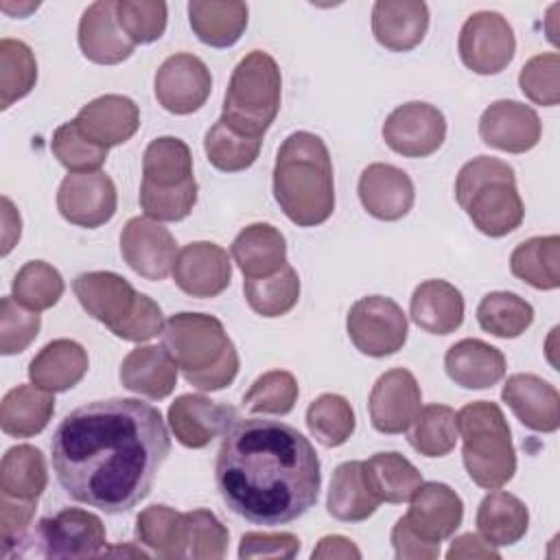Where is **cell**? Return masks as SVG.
<instances>
[{"instance_id": "obj_1", "label": "cell", "mask_w": 560, "mask_h": 560, "mask_svg": "<svg viewBox=\"0 0 560 560\" xmlns=\"http://www.w3.org/2000/svg\"><path fill=\"white\" fill-rule=\"evenodd\" d=\"M168 453L160 409L138 398L81 405L50 440L52 472L63 492L105 514H125L147 499Z\"/></svg>"}, {"instance_id": "obj_2", "label": "cell", "mask_w": 560, "mask_h": 560, "mask_svg": "<svg viewBox=\"0 0 560 560\" xmlns=\"http://www.w3.org/2000/svg\"><path fill=\"white\" fill-rule=\"evenodd\" d=\"M214 483L223 503L254 525H287L304 516L322 486L319 457L295 427L236 420L221 440Z\"/></svg>"}, {"instance_id": "obj_3", "label": "cell", "mask_w": 560, "mask_h": 560, "mask_svg": "<svg viewBox=\"0 0 560 560\" xmlns=\"http://www.w3.org/2000/svg\"><path fill=\"white\" fill-rule=\"evenodd\" d=\"M273 197L289 221L313 228L335 210L332 162L324 140L311 131L284 138L273 164Z\"/></svg>"}, {"instance_id": "obj_4", "label": "cell", "mask_w": 560, "mask_h": 560, "mask_svg": "<svg viewBox=\"0 0 560 560\" xmlns=\"http://www.w3.org/2000/svg\"><path fill=\"white\" fill-rule=\"evenodd\" d=\"M162 346L186 383L201 392H219L232 385L238 374V352L223 324L212 315H171L162 328Z\"/></svg>"}, {"instance_id": "obj_5", "label": "cell", "mask_w": 560, "mask_h": 560, "mask_svg": "<svg viewBox=\"0 0 560 560\" xmlns=\"http://www.w3.org/2000/svg\"><path fill=\"white\" fill-rule=\"evenodd\" d=\"M455 199L472 225L492 238L514 232L525 217L514 168L490 155L472 158L459 168Z\"/></svg>"}, {"instance_id": "obj_6", "label": "cell", "mask_w": 560, "mask_h": 560, "mask_svg": "<svg viewBox=\"0 0 560 560\" xmlns=\"http://www.w3.org/2000/svg\"><path fill=\"white\" fill-rule=\"evenodd\" d=\"M197 203L192 155L184 140L162 136L142 155L140 208L155 221H182Z\"/></svg>"}, {"instance_id": "obj_7", "label": "cell", "mask_w": 560, "mask_h": 560, "mask_svg": "<svg viewBox=\"0 0 560 560\" xmlns=\"http://www.w3.org/2000/svg\"><path fill=\"white\" fill-rule=\"evenodd\" d=\"M462 459L468 477L486 490L505 486L516 472V451L508 420L497 402L475 400L457 411Z\"/></svg>"}, {"instance_id": "obj_8", "label": "cell", "mask_w": 560, "mask_h": 560, "mask_svg": "<svg viewBox=\"0 0 560 560\" xmlns=\"http://www.w3.org/2000/svg\"><path fill=\"white\" fill-rule=\"evenodd\" d=\"M282 77L276 59L265 50L247 52L232 70L221 120L249 138H262L280 109Z\"/></svg>"}, {"instance_id": "obj_9", "label": "cell", "mask_w": 560, "mask_h": 560, "mask_svg": "<svg viewBox=\"0 0 560 560\" xmlns=\"http://www.w3.org/2000/svg\"><path fill=\"white\" fill-rule=\"evenodd\" d=\"M28 553L44 558H92L105 549L103 521L81 508H63L55 516L42 518L33 534L24 536Z\"/></svg>"}, {"instance_id": "obj_10", "label": "cell", "mask_w": 560, "mask_h": 560, "mask_svg": "<svg viewBox=\"0 0 560 560\" xmlns=\"http://www.w3.org/2000/svg\"><path fill=\"white\" fill-rule=\"evenodd\" d=\"M346 330L361 354L381 359L405 346L407 315L392 298L368 295L350 306Z\"/></svg>"}, {"instance_id": "obj_11", "label": "cell", "mask_w": 560, "mask_h": 560, "mask_svg": "<svg viewBox=\"0 0 560 560\" xmlns=\"http://www.w3.org/2000/svg\"><path fill=\"white\" fill-rule=\"evenodd\" d=\"M462 63L477 74H499L516 52V37L510 22L497 11L472 13L457 39Z\"/></svg>"}, {"instance_id": "obj_12", "label": "cell", "mask_w": 560, "mask_h": 560, "mask_svg": "<svg viewBox=\"0 0 560 560\" xmlns=\"http://www.w3.org/2000/svg\"><path fill=\"white\" fill-rule=\"evenodd\" d=\"M444 138V114L424 101L398 105L383 122L385 144L402 158H427L442 147Z\"/></svg>"}, {"instance_id": "obj_13", "label": "cell", "mask_w": 560, "mask_h": 560, "mask_svg": "<svg viewBox=\"0 0 560 560\" xmlns=\"http://www.w3.org/2000/svg\"><path fill=\"white\" fill-rule=\"evenodd\" d=\"M118 195L109 175L103 171L68 173L57 190L59 214L79 228H101L116 212Z\"/></svg>"}, {"instance_id": "obj_14", "label": "cell", "mask_w": 560, "mask_h": 560, "mask_svg": "<svg viewBox=\"0 0 560 560\" xmlns=\"http://www.w3.org/2000/svg\"><path fill=\"white\" fill-rule=\"evenodd\" d=\"M158 103L177 116L197 112L212 92L208 66L190 52H175L162 61L153 81Z\"/></svg>"}, {"instance_id": "obj_15", "label": "cell", "mask_w": 560, "mask_h": 560, "mask_svg": "<svg viewBox=\"0 0 560 560\" xmlns=\"http://www.w3.org/2000/svg\"><path fill=\"white\" fill-rule=\"evenodd\" d=\"M122 260L144 280H164L173 271L177 243L173 234L151 217H133L120 232Z\"/></svg>"}, {"instance_id": "obj_16", "label": "cell", "mask_w": 560, "mask_h": 560, "mask_svg": "<svg viewBox=\"0 0 560 560\" xmlns=\"http://www.w3.org/2000/svg\"><path fill=\"white\" fill-rule=\"evenodd\" d=\"M422 392L416 376L405 368L387 370L376 378L368 398L372 427L385 435L405 433L422 407Z\"/></svg>"}, {"instance_id": "obj_17", "label": "cell", "mask_w": 560, "mask_h": 560, "mask_svg": "<svg viewBox=\"0 0 560 560\" xmlns=\"http://www.w3.org/2000/svg\"><path fill=\"white\" fill-rule=\"evenodd\" d=\"M173 280L190 298H217L232 280L230 256L221 245L210 241L188 243L177 252Z\"/></svg>"}, {"instance_id": "obj_18", "label": "cell", "mask_w": 560, "mask_h": 560, "mask_svg": "<svg viewBox=\"0 0 560 560\" xmlns=\"http://www.w3.org/2000/svg\"><path fill=\"white\" fill-rule=\"evenodd\" d=\"M402 518L420 540L440 547V542L451 538L462 525L464 503L451 486L440 481H422L411 497L409 512Z\"/></svg>"}, {"instance_id": "obj_19", "label": "cell", "mask_w": 560, "mask_h": 560, "mask_svg": "<svg viewBox=\"0 0 560 560\" xmlns=\"http://www.w3.org/2000/svg\"><path fill=\"white\" fill-rule=\"evenodd\" d=\"M238 420L234 407L201 394H182L168 407V424L175 440L186 448H203Z\"/></svg>"}, {"instance_id": "obj_20", "label": "cell", "mask_w": 560, "mask_h": 560, "mask_svg": "<svg viewBox=\"0 0 560 560\" xmlns=\"http://www.w3.org/2000/svg\"><path fill=\"white\" fill-rule=\"evenodd\" d=\"M72 291L83 311L116 332L133 313L138 291L114 271H88L74 278Z\"/></svg>"}, {"instance_id": "obj_21", "label": "cell", "mask_w": 560, "mask_h": 560, "mask_svg": "<svg viewBox=\"0 0 560 560\" xmlns=\"http://www.w3.org/2000/svg\"><path fill=\"white\" fill-rule=\"evenodd\" d=\"M542 122L538 114L521 101H494L479 118V138L483 144L505 151L525 153L540 140Z\"/></svg>"}, {"instance_id": "obj_22", "label": "cell", "mask_w": 560, "mask_h": 560, "mask_svg": "<svg viewBox=\"0 0 560 560\" xmlns=\"http://www.w3.org/2000/svg\"><path fill=\"white\" fill-rule=\"evenodd\" d=\"M357 190L365 212L381 221L402 219L416 199L411 177L402 168L385 162L368 164L361 171Z\"/></svg>"}, {"instance_id": "obj_23", "label": "cell", "mask_w": 560, "mask_h": 560, "mask_svg": "<svg viewBox=\"0 0 560 560\" xmlns=\"http://www.w3.org/2000/svg\"><path fill=\"white\" fill-rule=\"evenodd\" d=\"M501 400L512 409L521 424L536 433H553L560 427V394L536 374L508 376Z\"/></svg>"}, {"instance_id": "obj_24", "label": "cell", "mask_w": 560, "mask_h": 560, "mask_svg": "<svg viewBox=\"0 0 560 560\" xmlns=\"http://www.w3.org/2000/svg\"><path fill=\"white\" fill-rule=\"evenodd\" d=\"M79 48L85 59L101 66H116L131 57L136 44L125 35L116 18V2H92L79 20Z\"/></svg>"}, {"instance_id": "obj_25", "label": "cell", "mask_w": 560, "mask_h": 560, "mask_svg": "<svg viewBox=\"0 0 560 560\" xmlns=\"http://www.w3.org/2000/svg\"><path fill=\"white\" fill-rule=\"evenodd\" d=\"M74 122L88 140L109 149L127 142L138 131L140 109L129 96L105 94L83 105Z\"/></svg>"}, {"instance_id": "obj_26", "label": "cell", "mask_w": 560, "mask_h": 560, "mask_svg": "<svg viewBox=\"0 0 560 560\" xmlns=\"http://www.w3.org/2000/svg\"><path fill=\"white\" fill-rule=\"evenodd\" d=\"M429 28V7L420 0H378L372 7V33L394 52L416 48Z\"/></svg>"}, {"instance_id": "obj_27", "label": "cell", "mask_w": 560, "mask_h": 560, "mask_svg": "<svg viewBox=\"0 0 560 560\" xmlns=\"http://www.w3.org/2000/svg\"><path fill=\"white\" fill-rule=\"evenodd\" d=\"M505 357L481 339H462L444 354L448 378L464 389H488L505 376Z\"/></svg>"}, {"instance_id": "obj_28", "label": "cell", "mask_w": 560, "mask_h": 560, "mask_svg": "<svg viewBox=\"0 0 560 560\" xmlns=\"http://www.w3.org/2000/svg\"><path fill=\"white\" fill-rule=\"evenodd\" d=\"M177 370L164 346H138L122 359L118 376L125 389L162 400L175 389Z\"/></svg>"}, {"instance_id": "obj_29", "label": "cell", "mask_w": 560, "mask_h": 560, "mask_svg": "<svg viewBox=\"0 0 560 560\" xmlns=\"http://www.w3.org/2000/svg\"><path fill=\"white\" fill-rule=\"evenodd\" d=\"M409 315L424 332L451 335L464 322V298L446 280H424L413 289Z\"/></svg>"}, {"instance_id": "obj_30", "label": "cell", "mask_w": 560, "mask_h": 560, "mask_svg": "<svg viewBox=\"0 0 560 560\" xmlns=\"http://www.w3.org/2000/svg\"><path fill=\"white\" fill-rule=\"evenodd\" d=\"M88 372V352L72 339L46 343L28 363V378L46 392H68Z\"/></svg>"}, {"instance_id": "obj_31", "label": "cell", "mask_w": 560, "mask_h": 560, "mask_svg": "<svg viewBox=\"0 0 560 560\" xmlns=\"http://www.w3.org/2000/svg\"><path fill=\"white\" fill-rule=\"evenodd\" d=\"M232 258L245 278H265L287 265V241L271 223H252L232 241Z\"/></svg>"}, {"instance_id": "obj_32", "label": "cell", "mask_w": 560, "mask_h": 560, "mask_svg": "<svg viewBox=\"0 0 560 560\" xmlns=\"http://www.w3.org/2000/svg\"><path fill=\"white\" fill-rule=\"evenodd\" d=\"M378 503L381 499L365 477L363 462L352 459L335 468L326 499V510L332 518L341 523H361L376 512Z\"/></svg>"}, {"instance_id": "obj_33", "label": "cell", "mask_w": 560, "mask_h": 560, "mask_svg": "<svg viewBox=\"0 0 560 560\" xmlns=\"http://www.w3.org/2000/svg\"><path fill=\"white\" fill-rule=\"evenodd\" d=\"M188 22L199 42L212 48L234 46L247 28V4L238 0H192Z\"/></svg>"}, {"instance_id": "obj_34", "label": "cell", "mask_w": 560, "mask_h": 560, "mask_svg": "<svg viewBox=\"0 0 560 560\" xmlns=\"http://www.w3.org/2000/svg\"><path fill=\"white\" fill-rule=\"evenodd\" d=\"M475 523L488 545L510 547L527 534L529 512L518 497L494 488L481 499Z\"/></svg>"}, {"instance_id": "obj_35", "label": "cell", "mask_w": 560, "mask_h": 560, "mask_svg": "<svg viewBox=\"0 0 560 560\" xmlns=\"http://www.w3.org/2000/svg\"><path fill=\"white\" fill-rule=\"evenodd\" d=\"M52 413V392L37 385H18L0 402V427L11 438H33L46 429Z\"/></svg>"}, {"instance_id": "obj_36", "label": "cell", "mask_w": 560, "mask_h": 560, "mask_svg": "<svg viewBox=\"0 0 560 560\" xmlns=\"http://www.w3.org/2000/svg\"><path fill=\"white\" fill-rule=\"evenodd\" d=\"M560 236H532L514 247L510 256V271L534 289H558L560 276Z\"/></svg>"}, {"instance_id": "obj_37", "label": "cell", "mask_w": 560, "mask_h": 560, "mask_svg": "<svg viewBox=\"0 0 560 560\" xmlns=\"http://www.w3.org/2000/svg\"><path fill=\"white\" fill-rule=\"evenodd\" d=\"M48 486L46 459L31 444L11 446L0 464V490L13 499L39 501Z\"/></svg>"}, {"instance_id": "obj_38", "label": "cell", "mask_w": 560, "mask_h": 560, "mask_svg": "<svg viewBox=\"0 0 560 560\" xmlns=\"http://www.w3.org/2000/svg\"><path fill=\"white\" fill-rule=\"evenodd\" d=\"M363 470L374 494L385 503L411 501L422 486L420 470L396 451L372 455L363 462Z\"/></svg>"}, {"instance_id": "obj_39", "label": "cell", "mask_w": 560, "mask_h": 560, "mask_svg": "<svg viewBox=\"0 0 560 560\" xmlns=\"http://www.w3.org/2000/svg\"><path fill=\"white\" fill-rule=\"evenodd\" d=\"M184 512L164 503L149 505L136 516V540L160 558H186L184 553Z\"/></svg>"}, {"instance_id": "obj_40", "label": "cell", "mask_w": 560, "mask_h": 560, "mask_svg": "<svg viewBox=\"0 0 560 560\" xmlns=\"http://www.w3.org/2000/svg\"><path fill=\"white\" fill-rule=\"evenodd\" d=\"M411 448L424 457H444L457 442V413L446 405H424L407 429Z\"/></svg>"}, {"instance_id": "obj_41", "label": "cell", "mask_w": 560, "mask_h": 560, "mask_svg": "<svg viewBox=\"0 0 560 560\" xmlns=\"http://www.w3.org/2000/svg\"><path fill=\"white\" fill-rule=\"evenodd\" d=\"M243 293L249 308L262 317L287 315L300 300V278L291 265H284L265 278H245Z\"/></svg>"}, {"instance_id": "obj_42", "label": "cell", "mask_w": 560, "mask_h": 560, "mask_svg": "<svg viewBox=\"0 0 560 560\" xmlns=\"http://www.w3.org/2000/svg\"><path fill=\"white\" fill-rule=\"evenodd\" d=\"M477 322L481 330L501 337L514 339L521 337L534 322V308L527 300L510 291L486 293L477 306Z\"/></svg>"}, {"instance_id": "obj_43", "label": "cell", "mask_w": 560, "mask_h": 560, "mask_svg": "<svg viewBox=\"0 0 560 560\" xmlns=\"http://www.w3.org/2000/svg\"><path fill=\"white\" fill-rule=\"evenodd\" d=\"M262 147V138H249L230 129L221 118L206 131L203 151L208 162L223 173L249 168Z\"/></svg>"}, {"instance_id": "obj_44", "label": "cell", "mask_w": 560, "mask_h": 560, "mask_svg": "<svg viewBox=\"0 0 560 560\" xmlns=\"http://www.w3.org/2000/svg\"><path fill=\"white\" fill-rule=\"evenodd\" d=\"M37 81V61L33 50L11 37L0 39V109H9L24 98Z\"/></svg>"}, {"instance_id": "obj_45", "label": "cell", "mask_w": 560, "mask_h": 560, "mask_svg": "<svg viewBox=\"0 0 560 560\" xmlns=\"http://www.w3.org/2000/svg\"><path fill=\"white\" fill-rule=\"evenodd\" d=\"M306 427L322 446L335 448L350 440L357 420L350 402L343 396L322 394L306 409Z\"/></svg>"}, {"instance_id": "obj_46", "label": "cell", "mask_w": 560, "mask_h": 560, "mask_svg": "<svg viewBox=\"0 0 560 560\" xmlns=\"http://www.w3.org/2000/svg\"><path fill=\"white\" fill-rule=\"evenodd\" d=\"M63 289L61 273L44 260H28L11 282L13 300L35 313L55 306L63 295Z\"/></svg>"}, {"instance_id": "obj_47", "label": "cell", "mask_w": 560, "mask_h": 560, "mask_svg": "<svg viewBox=\"0 0 560 560\" xmlns=\"http://www.w3.org/2000/svg\"><path fill=\"white\" fill-rule=\"evenodd\" d=\"M184 553L192 560H221L228 553V527L210 510L184 512Z\"/></svg>"}, {"instance_id": "obj_48", "label": "cell", "mask_w": 560, "mask_h": 560, "mask_svg": "<svg viewBox=\"0 0 560 560\" xmlns=\"http://www.w3.org/2000/svg\"><path fill=\"white\" fill-rule=\"evenodd\" d=\"M298 381L287 370H271L258 376L243 394V407L252 413L287 416L298 402Z\"/></svg>"}, {"instance_id": "obj_49", "label": "cell", "mask_w": 560, "mask_h": 560, "mask_svg": "<svg viewBox=\"0 0 560 560\" xmlns=\"http://www.w3.org/2000/svg\"><path fill=\"white\" fill-rule=\"evenodd\" d=\"M50 151L70 173L98 171L107 160V147L88 140L74 120L63 122L55 129L50 140Z\"/></svg>"}, {"instance_id": "obj_50", "label": "cell", "mask_w": 560, "mask_h": 560, "mask_svg": "<svg viewBox=\"0 0 560 560\" xmlns=\"http://www.w3.org/2000/svg\"><path fill=\"white\" fill-rule=\"evenodd\" d=\"M116 18L133 44H151L164 35L168 9L162 0H118Z\"/></svg>"}, {"instance_id": "obj_51", "label": "cell", "mask_w": 560, "mask_h": 560, "mask_svg": "<svg viewBox=\"0 0 560 560\" xmlns=\"http://www.w3.org/2000/svg\"><path fill=\"white\" fill-rule=\"evenodd\" d=\"M42 317L39 313L22 306L13 300V295H4L0 300V352L2 354H20L24 352L35 337L39 335Z\"/></svg>"}, {"instance_id": "obj_52", "label": "cell", "mask_w": 560, "mask_h": 560, "mask_svg": "<svg viewBox=\"0 0 560 560\" xmlns=\"http://www.w3.org/2000/svg\"><path fill=\"white\" fill-rule=\"evenodd\" d=\"M521 92L536 105L553 107L560 101V57L542 52L532 57L518 74Z\"/></svg>"}, {"instance_id": "obj_53", "label": "cell", "mask_w": 560, "mask_h": 560, "mask_svg": "<svg viewBox=\"0 0 560 560\" xmlns=\"http://www.w3.org/2000/svg\"><path fill=\"white\" fill-rule=\"evenodd\" d=\"M37 501H24L13 499L9 494H0V538H2V556H11V549H18V545L28 534V525L35 516Z\"/></svg>"}, {"instance_id": "obj_54", "label": "cell", "mask_w": 560, "mask_h": 560, "mask_svg": "<svg viewBox=\"0 0 560 560\" xmlns=\"http://www.w3.org/2000/svg\"><path fill=\"white\" fill-rule=\"evenodd\" d=\"M300 538L291 532H245L238 545V558H295Z\"/></svg>"}, {"instance_id": "obj_55", "label": "cell", "mask_w": 560, "mask_h": 560, "mask_svg": "<svg viewBox=\"0 0 560 560\" xmlns=\"http://www.w3.org/2000/svg\"><path fill=\"white\" fill-rule=\"evenodd\" d=\"M162 328H164L162 308L149 295L140 293L133 313L129 315V319L114 335L118 339H125V341L142 343V341H149L155 335H162Z\"/></svg>"}, {"instance_id": "obj_56", "label": "cell", "mask_w": 560, "mask_h": 560, "mask_svg": "<svg viewBox=\"0 0 560 560\" xmlns=\"http://www.w3.org/2000/svg\"><path fill=\"white\" fill-rule=\"evenodd\" d=\"M392 545H394L396 558H400V560H429V558H438L440 556V547L420 540L407 527L402 516L392 527Z\"/></svg>"}, {"instance_id": "obj_57", "label": "cell", "mask_w": 560, "mask_h": 560, "mask_svg": "<svg viewBox=\"0 0 560 560\" xmlns=\"http://www.w3.org/2000/svg\"><path fill=\"white\" fill-rule=\"evenodd\" d=\"M448 560H457V558H499V551L488 545L483 538H479L477 534H462L451 542V549L446 551Z\"/></svg>"}, {"instance_id": "obj_58", "label": "cell", "mask_w": 560, "mask_h": 560, "mask_svg": "<svg viewBox=\"0 0 560 560\" xmlns=\"http://www.w3.org/2000/svg\"><path fill=\"white\" fill-rule=\"evenodd\" d=\"M311 558H343V560L354 558V560H359L361 551L350 538L339 536V534H330V536L319 538Z\"/></svg>"}, {"instance_id": "obj_59", "label": "cell", "mask_w": 560, "mask_h": 560, "mask_svg": "<svg viewBox=\"0 0 560 560\" xmlns=\"http://www.w3.org/2000/svg\"><path fill=\"white\" fill-rule=\"evenodd\" d=\"M2 223H4V230H2V256H7L11 252V247L15 245V241L20 238V232H22L20 214L13 208L9 197H2Z\"/></svg>"}, {"instance_id": "obj_60", "label": "cell", "mask_w": 560, "mask_h": 560, "mask_svg": "<svg viewBox=\"0 0 560 560\" xmlns=\"http://www.w3.org/2000/svg\"><path fill=\"white\" fill-rule=\"evenodd\" d=\"M39 4H33V2H28V4H18L15 9H9V7H2V11H7V13H13V15H18V18H22V15H26L28 11H35Z\"/></svg>"}]
</instances>
